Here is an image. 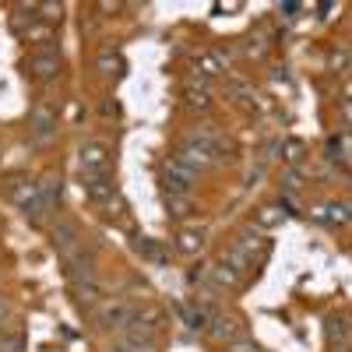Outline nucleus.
Listing matches in <instances>:
<instances>
[{
  "instance_id": "6ab92c4d",
  "label": "nucleus",
  "mask_w": 352,
  "mask_h": 352,
  "mask_svg": "<svg viewBox=\"0 0 352 352\" xmlns=\"http://www.w3.org/2000/svg\"><path fill=\"white\" fill-rule=\"evenodd\" d=\"M278 222H285V208H264L257 215V226H278Z\"/></svg>"
},
{
  "instance_id": "f03ea898",
  "label": "nucleus",
  "mask_w": 352,
  "mask_h": 352,
  "mask_svg": "<svg viewBox=\"0 0 352 352\" xmlns=\"http://www.w3.org/2000/svg\"><path fill=\"white\" fill-rule=\"evenodd\" d=\"M28 74L39 78V81H53L56 74H60V56H56V50H39L28 56Z\"/></svg>"
},
{
  "instance_id": "7ed1b4c3",
  "label": "nucleus",
  "mask_w": 352,
  "mask_h": 352,
  "mask_svg": "<svg viewBox=\"0 0 352 352\" xmlns=\"http://www.w3.org/2000/svg\"><path fill=\"white\" fill-rule=\"evenodd\" d=\"M67 278H71L74 285H85V282H92V278H96L92 257H88L85 250H78V254H71V257H67Z\"/></svg>"
},
{
  "instance_id": "f8f14e48",
  "label": "nucleus",
  "mask_w": 352,
  "mask_h": 352,
  "mask_svg": "<svg viewBox=\"0 0 352 352\" xmlns=\"http://www.w3.org/2000/svg\"><path fill=\"white\" fill-rule=\"evenodd\" d=\"M74 236H78V229H74L71 222H67V226H56V229H53V243H56V250H60L64 257L78 254V240H74Z\"/></svg>"
},
{
  "instance_id": "423d86ee",
  "label": "nucleus",
  "mask_w": 352,
  "mask_h": 352,
  "mask_svg": "<svg viewBox=\"0 0 352 352\" xmlns=\"http://www.w3.org/2000/svg\"><path fill=\"white\" fill-rule=\"evenodd\" d=\"M53 131H56V113H53L46 102L36 106V113H32V138H36V141H50Z\"/></svg>"
},
{
  "instance_id": "aec40b11",
  "label": "nucleus",
  "mask_w": 352,
  "mask_h": 352,
  "mask_svg": "<svg viewBox=\"0 0 352 352\" xmlns=\"http://www.w3.org/2000/svg\"><path fill=\"white\" fill-rule=\"evenodd\" d=\"M282 152H285L289 162H300V159H303V141H285V144H282Z\"/></svg>"
},
{
  "instance_id": "6e6552de",
  "label": "nucleus",
  "mask_w": 352,
  "mask_h": 352,
  "mask_svg": "<svg viewBox=\"0 0 352 352\" xmlns=\"http://www.w3.org/2000/svg\"><path fill=\"white\" fill-rule=\"evenodd\" d=\"M81 166H85V173H106V148L99 141L81 144Z\"/></svg>"
},
{
  "instance_id": "bb28decb",
  "label": "nucleus",
  "mask_w": 352,
  "mask_h": 352,
  "mask_svg": "<svg viewBox=\"0 0 352 352\" xmlns=\"http://www.w3.org/2000/svg\"><path fill=\"white\" fill-rule=\"evenodd\" d=\"M345 113H349V116H352V102H345Z\"/></svg>"
},
{
  "instance_id": "b1692460",
  "label": "nucleus",
  "mask_w": 352,
  "mask_h": 352,
  "mask_svg": "<svg viewBox=\"0 0 352 352\" xmlns=\"http://www.w3.org/2000/svg\"><path fill=\"white\" fill-rule=\"evenodd\" d=\"M282 187H285V190H289V187L296 190V187H300V176H296V173H285V176H282Z\"/></svg>"
},
{
  "instance_id": "2eb2a0df",
  "label": "nucleus",
  "mask_w": 352,
  "mask_h": 352,
  "mask_svg": "<svg viewBox=\"0 0 352 352\" xmlns=\"http://www.w3.org/2000/svg\"><path fill=\"white\" fill-rule=\"evenodd\" d=\"M314 219L328 222V226H338V222H345V208L342 204H320V208L314 212Z\"/></svg>"
},
{
  "instance_id": "ddd939ff",
  "label": "nucleus",
  "mask_w": 352,
  "mask_h": 352,
  "mask_svg": "<svg viewBox=\"0 0 352 352\" xmlns=\"http://www.w3.org/2000/svg\"><path fill=\"white\" fill-rule=\"evenodd\" d=\"M212 278H215L219 285H226V289L240 285V272H236V268H232V264H229V257H226V261H219L215 268H212Z\"/></svg>"
},
{
  "instance_id": "20e7f679",
  "label": "nucleus",
  "mask_w": 352,
  "mask_h": 352,
  "mask_svg": "<svg viewBox=\"0 0 352 352\" xmlns=\"http://www.w3.org/2000/svg\"><path fill=\"white\" fill-rule=\"evenodd\" d=\"M190 184H194V169H187L184 162H176V159H169V162H166V187L187 194Z\"/></svg>"
},
{
  "instance_id": "f257e3e1",
  "label": "nucleus",
  "mask_w": 352,
  "mask_h": 352,
  "mask_svg": "<svg viewBox=\"0 0 352 352\" xmlns=\"http://www.w3.org/2000/svg\"><path fill=\"white\" fill-rule=\"evenodd\" d=\"M134 320V307L127 300H106L99 307V324L102 328H127Z\"/></svg>"
},
{
  "instance_id": "f3484780",
  "label": "nucleus",
  "mask_w": 352,
  "mask_h": 352,
  "mask_svg": "<svg viewBox=\"0 0 352 352\" xmlns=\"http://www.w3.org/2000/svg\"><path fill=\"white\" fill-rule=\"evenodd\" d=\"M138 250H141V257H148V261H155V264H166V250L155 243V240H138Z\"/></svg>"
},
{
  "instance_id": "1a4fd4ad",
  "label": "nucleus",
  "mask_w": 352,
  "mask_h": 352,
  "mask_svg": "<svg viewBox=\"0 0 352 352\" xmlns=\"http://www.w3.org/2000/svg\"><path fill=\"white\" fill-rule=\"evenodd\" d=\"M204 247V226H187L176 232V250L180 254H197Z\"/></svg>"
},
{
  "instance_id": "412c9836",
  "label": "nucleus",
  "mask_w": 352,
  "mask_h": 352,
  "mask_svg": "<svg viewBox=\"0 0 352 352\" xmlns=\"http://www.w3.org/2000/svg\"><path fill=\"white\" fill-rule=\"evenodd\" d=\"M21 349H25V338H21V335L0 338V352H21Z\"/></svg>"
},
{
  "instance_id": "4468645a",
  "label": "nucleus",
  "mask_w": 352,
  "mask_h": 352,
  "mask_svg": "<svg viewBox=\"0 0 352 352\" xmlns=\"http://www.w3.org/2000/svg\"><path fill=\"white\" fill-rule=\"evenodd\" d=\"M324 335L331 345H342L349 338V320L345 317H328V324H324Z\"/></svg>"
},
{
  "instance_id": "5701e85b",
  "label": "nucleus",
  "mask_w": 352,
  "mask_h": 352,
  "mask_svg": "<svg viewBox=\"0 0 352 352\" xmlns=\"http://www.w3.org/2000/svg\"><path fill=\"white\" fill-rule=\"evenodd\" d=\"M39 11H43V18H60V4H39Z\"/></svg>"
},
{
  "instance_id": "393cba45",
  "label": "nucleus",
  "mask_w": 352,
  "mask_h": 352,
  "mask_svg": "<svg viewBox=\"0 0 352 352\" xmlns=\"http://www.w3.org/2000/svg\"><path fill=\"white\" fill-rule=\"evenodd\" d=\"M8 317H11V307H8V300H4V296H0V328L8 324Z\"/></svg>"
},
{
  "instance_id": "0eeeda50",
  "label": "nucleus",
  "mask_w": 352,
  "mask_h": 352,
  "mask_svg": "<svg viewBox=\"0 0 352 352\" xmlns=\"http://www.w3.org/2000/svg\"><path fill=\"white\" fill-rule=\"evenodd\" d=\"M208 335L219 338V342H236V335H240V320H236V317H226V314H212V320H208Z\"/></svg>"
},
{
  "instance_id": "39448f33",
  "label": "nucleus",
  "mask_w": 352,
  "mask_h": 352,
  "mask_svg": "<svg viewBox=\"0 0 352 352\" xmlns=\"http://www.w3.org/2000/svg\"><path fill=\"white\" fill-rule=\"evenodd\" d=\"M85 194L92 197L96 204L113 201V184H109V176H106V173H85Z\"/></svg>"
},
{
  "instance_id": "9d476101",
  "label": "nucleus",
  "mask_w": 352,
  "mask_h": 352,
  "mask_svg": "<svg viewBox=\"0 0 352 352\" xmlns=\"http://www.w3.org/2000/svg\"><path fill=\"white\" fill-rule=\"evenodd\" d=\"M176 162H184L187 169H194V173H197V169H204V166L215 162V159H212L208 152H201L197 144H187V141H184V144H180V152H176Z\"/></svg>"
},
{
  "instance_id": "a211bd4d",
  "label": "nucleus",
  "mask_w": 352,
  "mask_h": 352,
  "mask_svg": "<svg viewBox=\"0 0 352 352\" xmlns=\"http://www.w3.org/2000/svg\"><path fill=\"white\" fill-rule=\"evenodd\" d=\"M187 99H190V106H194V109H208V102H212V92H208V88L201 92L197 85H190V88H187Z\"/></svg>"
},
{
  "instance_id": "4be33fe9",
  "label": "nucleus",
  "mask_w": 352,
  "mask_h": 352,
  "mask_svg": "<svg viewBox=\"0 0 352 352\" xmlns=\"http://www.w3.org/2000/svg\"><path fill=\"white\" fill-rule=\"evenodd\" d=\"M197 67H201L204 74H219V71H222V67H219V56H201Z\"/></svg>"
},
{
  "instance_id": "cd10ccee",
  "label": "nucleus",
  "mask_w": 352,
  "mask_h": 352,
  "mask_svg": "<svg viewBox=\"0 0 352 352\" xmlns=\"http://www.w3.org/2000/svg\"><path fill=\"white\" fill-rule=\"evenodd\" d=\"M257 352H264V349H257Z\"/></svg>"
},
{
  "instance_id": "dca6fc26",
  "label": "nucleus",
  "mask_w": 352,
  "mask_h": 352,
  "mask_svg": "<svg viewBox=\"0 0 352 352\" xmlns=\"http://www.w3.org/2000/svg\"><path fill=\"white\" fill-rule=\"evenodd\" d=\"M96 67H99L102 74H120L124 60H120V56H116L113 50H102V53H99V60H96Z\"/></svg>"
},
{
  "instance_id": "a878e982",
  "label": "nucleus",
  "mask_w": 352,
  "mask_h": 352,
  "mask_svg": "<svg viewBox=\"0 0 352 352\" xmlns=\"http://www.w3.org/2000/svg\"><path fill=\"white\" fill-rule=\"evenodd\" d=\"M342 208H345V219H352V201H345Z\"/></svg>"
},
{
  "instance_id": "9b49d317",
  "label": "nucleus",
  "mask_w": 352,
  "mask_h": 352,
  "mask_svg": "<svg viewBox=\"0 0 352 352\" xmlns=\"http://www.w3.org/2000/svg\"><path fill=\"white\" fill-rule=\"evenodd\" d=\"M261 247H264V236L257 229H243L240 236H236V254L243 257V261H254L257 254H261Z\"/></svg>"
}]
</instances>
